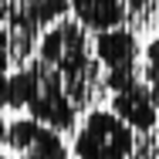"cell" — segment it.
I'll list each match as a JSON object with an SVG mask.
<instances>
[{"label": "cell", "instance_id": "obj_6", "mask_svg": "<svg viewBox=\"0 0 159 159\" xmlns=\"http://www.w3.org/2000/svg\"><path fill=\"white\" fill-rule=\"evenodd\" d=\"M108 108H112L135 135H146V132H152V129L159 125V108H156V102H152V95H149V88H146V81H132L125 88L112 92Z\"/></svg>", "mask_w": 159, "mask_h": 159}, {"label": "cell", "instance_id": "obj_5", "mask_svg": "<svg viewBox=\"0 0 159 159\" xmlns=\"http://www.w3.org/2000/svg\"><path fill=\"white\" fill-rule=\"evenodd\" d=\"M3 142L17 159H68V142L61 139V132L31 115L7 122Z\"/></svg>", "mask_w": 159, "mask_h": 159}, {"label": "cell", "instance_id": "obj_3", "mask_svg": "<svg viewBox=\"0 0 159 159\" xmlns=\"http://www.w3.org/2000/svg\"><path fill=\"white\" fill-rule=\"evenodd\" d=\"M71 152L75 159H132L135 132L112 108H92L75 132Z\"/></svg>", "mask_w": 159, "mask_h": 159}, {"label": "cell", "instance_id": "obj_8", "mask_svg": "<svg viewBox=\"0 0 159 159\" xmlns=\"http://www.w3.org/2000/svg\"><path fill=\"white\" fill-rule=\"evenodd\" d=\"M142 81H146V88L159 108V37H152L142 51Z\"/></svg>", "mask_w": 159, "mask_h": 159}, {"label": "cell", "instance_id": "obj_4", "mask_svg": "<svg viewBox=\"0 0 159 159\" xmlns=\"http://www.w3.org/2000/svg\"><path fill=\"white\" fill-rule=\"evenodd\" d=\"M92 48H95L98 68L105 71L102 85L108 92H119V88H125L132 81H139L135 78V68H139L142 51H139V37L129 31V27H112V31L95 34Z\"/></svg>", "mask_w": 159, "mask_h": 159}, {"label": "cell", "instance_id": "obj_2", "mask_svg": "<svg viewBox=\"0 0 159 159\" xmlns=\"http://www.w3.org/2000/svg\"><path fill=\"white\" fill-rule=\"evenodd\" d=\"M7 108H27L31 119L58 129V132H71L78 125V105L71 102L64 81L41 58H31L17 71H10Z\"/></svg>", "mask_w": 159, "mask_h": 159}, {"label": "cell", "instance_id": "obj_7", "mask_svg": "<svg viewBox=\"0 0 159 159\" xmlns=\"http://www.w3.org/2000/svg\"><path fill=\"white\" fill-rule=\"evenodd\" d=\"M68 10L75 14V20L85 31H95V34L122 27L129 17L125 0H68Z\"/></svg>", "mask_w": 159, "mask_h": 159}, {"label": "cell", "instance_id": "obj_1", "mask_svg": "<svg viewBox=\"0 0 159 159\" xmlns=\"http://www.w3.org/2000/svg\"><path fill=\"white\" fill-rule=\"evenodd\" d=\"M34 58L48 64L64 81L75 105H85L98 85V61L95 48L88 44V31L78 20H58L54 27L41 31Z\"/></svg>", "mask_w": 159, "mask_h": 159}, {"label": "cell", "instance_id": "obj_9", "mask_svg": "<svg viewBox=\"0 0 159 159\" xmlns=\"http://www.w3.org/2000/svg\"><path fill=\"white\" fill-rule=\"evenodd\" d=\"M0 159H14V156H0Z\"/></svg>", "mask_w": 159, "mask_h": 159}]
</instances>
